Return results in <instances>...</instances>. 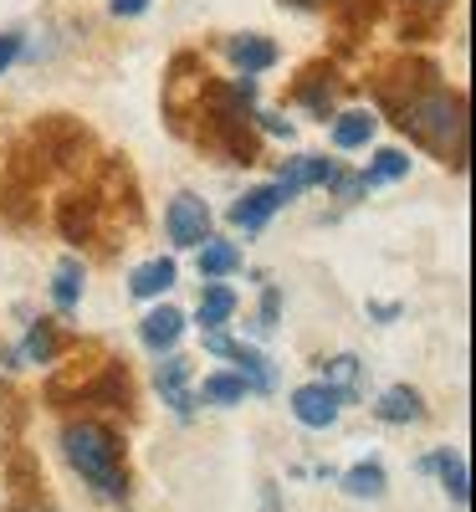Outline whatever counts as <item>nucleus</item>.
<instances>
[{"instance_id": "16", "label": "nucleus", "mask_w": 476, "mask_h": 512, "mask_svg": "<svg viewBox=\"0 0 476 512\" xmlns=\"http://www.w3.org/2000/svg\"><path fill=\"white\" fill-rule=\"evenodd\" d=\"M384 487H389V477H384L379 461H359L343 472V492L349 497H384Z\"/></svg>"}, {"instance_id": "3", "label": "nucleus", "mask_w": 476, "mask_h": 512, "mask_svg": "<svg viewBox=\"0 0 476 512\" xmlns=\"http://www.w3.org/2000/svg\"><path fill=\"white\" fill-rule=\"evenodd\" d=\"M164 226H169V241H175V246H205L210 241V205L200 195L180 190L175 200H169Z\"/></svg>"}, {"instance_id": "24", "label": "nucleus", "mask_w": 476, "mask_h": 512, "mask_svg": "<svg viewBox=\"0 0 476 512\" xmlns=\"http://www.w3.org/2000/svg\"><path fill=\"white\" fill-rule=\"evenodd\" d=\"M256 118H262V128H267V134H277V139H292V123H287V118H277V113H256Z\"/></svg>"}, {"instance_id": "21", "label": "nucleus", "mask_w": 476, "mask_h": 512, "mask_svg": "<svg viewBox=\"0 0 476 512\" xmlns=\"http://www.w3.org/2000/svg\"><path fill=\"white\" fill-rule=\"evenodd\" d=\"M323 384H328L338 400H343V395H354V390H359V359H354V354L328 359V379H323Z\"/></svg>"}, {"instance_id": "26", "label": "nucleus", "mask_w": 476, "mask_h": 512, "mask_svg": "<svg viewBox=\"0 0 476 512\" xmlns=\"http://www.w3.org/2000/svg\"><path fill=\"white\" fill-rule=\"evenodd\" d=\"M369 313L384 318V323H395V318H400V303H369Z\"/></svg>"}, {"instance_id": "23", "label": "nucleus", "mask_w": 476, "mask_h": 512, "mask_svg": "<svg viewBox=\"0 0 476 512\" xmlns=\"http://www.w3.org/2000/svg\"><path fill=\"white\" fill-rule=\"evenodd\" d=\"M108 11H113V16H144L149 0H108Z\"/></svg>"}, {"instance_id": "8", "label": "nucleus", "mask_w": 476, "mask_h": 512, "mask_svg": "<svg viewBox=\"0 0 476 512\" xmlns=\"http://www.w3.org/2000/svg\"><path fill=\"white\" fill-rule=\"evenodd\" d=\"M180 333H185V313L180 308H154L144 323H139V338H144V344L154 349V354H164V349H175L180 344Z\"/></svg>"}, {"instance_id": "1", "label": "nucleus", "mask_w": 476, "mask_h": 512, "mask_svg": "<svg viewBox=\"0 0 476 512\" xmlns=\"http://www.w3.org/2000/svg\"><path fill=\"white\" fill-rule=\"evenodd\" d=\"M62 451L82 472L98 497H123L128 492V466H123V441L98 420H72L62 431Z\"/></svg>"}, {"instance_id": "14", "label": "nucleus", "mask_w": 476, "mask_h": 512, "mask_svg": "<svg viewBox=\"0 0 476 512\" xmlns=\"http://www.w3.org/2000/svg\"><path fill=\"white\" fill-rule=\"evenodd\" d=\"M425 472H441V487L456 507H466V461L451 456V451H436V456H425Z\"/></svg>"}, {"instance_id": "10", "label": "nucleus", "mask_w": 476, "mask_h": 512, "mask_svg": "<svg viewBox=\"0 0 476 512\" xmlns=\"http://www.w3.org/2000/svg\"><path fill=\"white\" fill-rule=\"evenodd\" d=\"M231 313H236V292L226 282H205V292H200V328L221 333L231 323Z\"/></svg>"}, {"instance_id": "28", "label": "nucleus", "mask_w": 476, "mask_h": 512, "mask_svg": "<svg viewBox=\"0 0 476 512\" xmlns=\"http://www.w3.org/2000/svg\"><path fill=\"white\" fill-rule=\"evenodd\" d=\"M292 6H318V0H292Z\"/></svg>"}, {"instance_id": "15", "label": "nucleus", "mask_w": 476, "mask_h": 512, "mask_svg": "<svg viewBox=\"0 0 476 512\" xmlns=\"http://www.w3.org/2000/svg\"><path fill=\"white\" fill-rule=\"evenodd\" d=\"M241 267V251L231 246V241H205L200 246V277L205 282H221V277H231Z\"/></svg>"}, {"instance_id": "2", "label": "nucleus", "mask_w": 476, "mask_h": 512, "mask_svg": "<svg viewBox=\"0 0 476 512\" xmlns=\"http://www.w3.org/2000/svg\"><path fill=\"white\" fill-rule=\"evenodd\" d=\"M400 128L415 139H425L430 149H441L446 159L466 149V103L446 88H425V93H410L400 103Z\"/></svg>"}, {"instance_id": "22", "label": "nucleus", "mask_w": 476, "mask_h": 512, "mask_svg": "<svg viewBox=\"0 0 476 512\" xmlns=\"http://www.w3.org/2000/svg\"><path fill=\"white\" fill-rule=\"evenodd\" d=\"M21 47H26V36H21V31H0V72H6V67L21 57Z\"/></svg>"}, {"instance_id": "4", "label": "nucleus", "mask_w": 476, "mask_h": 512, "mask_svg": "<svg viewBox=\"0 0 476 512\" xmlns=\"http://www.w3.org/2000/svg\"><path fill=\"white\" fill-rule=\"evenodd\" d=\"M292 415L308 425V431H328V425L338 420V395L328 390V384H297L292 390Z\"/></svg>"}, {"instance_id": "9", "label": "nucleus", "mask_w": 476, "mask_h": 512, "mask_svg": "<svg viewBox=\"0 0 476 512\" xmlns=\"http://www.w3.org/2000/svg\"><path fill=\"white\" fill-rule=\"evenodd\" d=\"M159 395L175 405V415H190L195 410V400H190V390H185V379H190V359H180V354H169L164 364H159Z\"/></svg>"}, {"instance_id": "5", "label": "nucleus", "mask_w": 476, "mask_h": 512, "mask_svg": "<svg viewBox=\"0 0 476 512\" xmlns=\"http://www.w3.org/2000/svg\"><path fill=\"white\" fill-rule=\"evenodd\" d=\"M287 195L277 190V185H256V190H246L236 205H231V226H241V231H262L272 216H277V205H282Z\"/></svg>"}, {"instance_id": "20", "label": "nucleus", "mask_w": 476, "mask_h": 512, "mask_svg": "<svg viewBox=\"0 0 476 512\" xmlns=\"http://www.w3.org/2000/svg\"><path fill=\"white\" fill-rule=\"evenodd\" d=\"M21 359H26V364H52V359H57V333H52V323H36V328L26 333Z\"/></svg>"}, {"instance_id": "13", "label": "nucleus", "mask_w": 476, "mask_h": 512, "mask_svg": "<svg viewBox=\"0 0 476 512\" xmlns=\"http://www.w3.org/2000/svg\"><path fill=\"white\" fill-rule=\"evenodd\" d=\"M374 128H379V118H374L369 108H349V113L333 118V144H338V149H359V144L374 139Z\"/></svg>"}, {"instance_id": "27", "label": "nucleus", "mask_w": 476, "mask_h": 512, "mask_svg": "<svg viewBox=\"0 0 476 512\" xmlns=\"http://www.w3.org/2000/svg\"><path fill=\"white\" fill-rule=\"evenodd\" d=\"M11 512H52V507H41V502H26V507H11Z\"/></svg>"}, {"instance_id": "11", "label": "nucleus", "mask_w": 476, "mask_h": 512, "mask_svg": "<svg viewBox=\"0 0 476 512\" xmlns=\"http://www.w3.org/2000/svg\"><path fill=\"white\" fill-rule=\"evenodd\" d=\"M374 415L389 420V425H410V420L425 415V405H420V395L410 390V384H389V390L379 395V405H374Z\"/></svg>"}, {"instance_id": "25", "label": "nucleus", "mask_w": 476, "mask_h": 512, "mask_svg": "<svg viewBox=\"0 0 476 512\" xmlns=\"http://www.w3.org/2000/svg\"><path fill=\"white\" fill-rule=\"evenodd\" d=\"M277 303H282V297L267 287V297H262V328H272V323H277Z\"/></svg>"}, {"instance_id": "17", "label": "nucleus", "mask_w": 476, "mask_h": 512, "mask_svg": "<svg viewBox=\"0 0 476 512\" xmlns=\"http://www.w3.org/2000/svg\"><path fill=\"white\" fill-rule=\"evenodd\" d=\"M405 175H410V154H405V149H379V154H374V164L364 169L359 180H364V190H369V185H384V180H405Z\"/></svg>"}, {"instance_id": "12", "label": "nucleus", "mask_w": 476, "mask_h": 512, "mask_svg": "<svg viewBox=\"0 0 476 512\" xmlns=\"http://www.w3.org/2000/svg\"><path fill=\"white\" fill-rule=\"evenodd\" d=\"M175 262L169 256H154V262H144V267H134V277H128V292L134 297H164L169 287H175Z\"/></svg>"}, {"instance_id": "6", "label": "nucleus", "mask_w": 476, "mask_h": 512, "mask_svg": "<svg viewBox=\"0 0 476 512\" xmlns=\"http://www.w3.org/2000/svg\"><path fill=\"white\" fill-rule=\"evenodd\" d=\"M333 159H323V154H297V159H287V169H282V180H277V190L292 200V195H302L308 185H328L333 180Z\"/></svg>"}, {"instance_id": "19", "label": "nucleus", "mask_w": 476, "mask_h": 512, "mask_svg": "<svg viewBox=\"0 0 476 512\" xmlns=\"http://www.w3.org/2000/svg\"><path fill=\"white\" fill-rule=\"evenodd\" d=\"M200 400H205V405H241V400H246V379H241V374H205Z\"/></svg>"}, {"instance_id": "18", "label": "nucleus", "mask_w": 476, "mask_h": 512, "mask_svg": "<svg viewBox=\"0 0 476 512\" xmlns=\"http://www.w3.org/2000/svg\"><path fill=\"white\" fill-rule=\"evenodd\" d=\"M52 303H57L62 313H72V308L82 303V262H77V256H67V262L57 267V282H52Z\"/></svg>"}, {"instance_id": "29", "label": "nucleus", "mask_w": 476, "mask_h": 512, "mask_svg": "<svg viewBox=\"0 0 476 512\" xmlns=\"http://www.w3.org/2000/svg\"><path fill=\"white\" fill-rule=\"evenodd\" d=\"M410 6H436V0H410Z\"/></svg>"}, {"instance_id": "7", "label": "nucleus", "mask_w": 476, "mask_h": 512, "mask_svg": "<svg viewBox=\"0 0 476 512\" xmlns=\"http://www.w3.org/2000/svg\"><path fill=\"white\" fill-rule=\"evenodd\" d=\"M226 57L236 62L241 77H256V72L277 67V47H272L267 36H231V41H226Z\"/></svg>"}]
</instances>
